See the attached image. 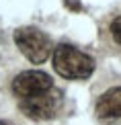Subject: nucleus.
I'll use <instances>...</instances> for the list:
<instances>
[{
	"mask_svg": "<svg viewBox=\"0 0 121 125\" xmlns=\"http://www.w3.org/2000/svg\"><path fill=\"white\" fill-rule=\"evenodd\" d=\"M111 35L115 39V43L121 45V17H115L113 23H111Z\"/></svg>",
	"mask_w": 121,
	"mask_h": 125,
	"instance_id": "nucleus-6",
	"label": "nucleus"
},
{
	"mask_svg": "<svg viewBox=\"0 0 121 125\" xmlns=\"http://www.w3.org/2000/svg\"><path fill=\"white\" fill-rule=\"evenodd\" d=\"M51 88H54V80L43 70H25L21 74H17L12 80V92L21 101L35 96V94H41V92L51 90Z\"/></svg>",
	"mask_w": 121,
	"mask_h": 125,
	"instance_id": "nucleus-4",
	"label": "nucleus"
},
{
	"mask_svg": "<svg viewBox=\"0 0 121 125\" xmlns=\"http://www.w3.org/2000/svg\"><path fill=\"white\" fill-rule=\"evenodd\" d=\"M14 43L21 49V53L27 58L31 64H43L49 58L51 49V39L47 37L43 31L35 27H21L14 31Z\"/></svg>",
	"mask_w": 121,
	"mask_h": 125,
	"instance_id": "nucleus-2",
	"label": "nucleus"
},
{
	"mask_svg": "<svg viewBox=\"0 0 121 125\" xmlns=\"http://www.w3.org/2000/svg\"><path fill=\"white\" fill-rule=\"evenodd\" d=\"M21 111L25 113L29 119L33 121H47V119H54L62 109V92L54 86L51 90H45L41 94L23 98L19 103Z\"/></svg>",
	"mask_w": 121,
	"mask_h": 125,
	"instance_id": "nucleus-3",
	"label": "nucleus"
},
{
	"mask_svg": "<svg viewBox=\"0 0 121 125\" xmlns=\"http://www.w3.org/2000/svg\"><path fill=\"white\" fill-rule=\"evenodd\" d=\"M54 70L68 80H84L94 72V58L74 45L60 43L54 51Z\"/></svg>",
	"mask_w": 121,
	"mask_h": 125,
	"instance_id": "nucleus-1",
	"label": "nucleus"
},
{
	"mask_svg": "<svg viewBox=\"0 0 121 125\" xmlns=\"http://www.w3.org/2000/svg\"><path fill=\"white\" fill-rule=\"evenodd\" d=\"M97 115L101 119H121V86H113L99 96Z\"/></svg>",
	"mask_w": 121,
	"mask_h": 125,
	"instance_id": "nucleus-5",
	"label": "nucleus"
},
{
	"mask_svg": "<svg viewBox=\"0 0 121 125\" xmlns=\"http://www.w3.org/2000/svg\"><path fill=\"white\" fill-rule=\"evenodd\" d=\"M0 125H10V123H6V121H0Z\"/></svg>",
	"mask_w": 121,
	"mask_h": 125,
	"instance_id": "nucleus-7",
	"label": "nucleus"
}]
</instances>
